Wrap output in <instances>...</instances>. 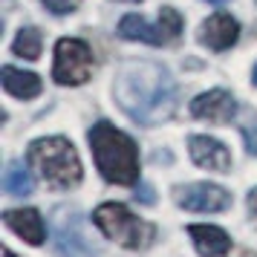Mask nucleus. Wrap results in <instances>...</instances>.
Returning a JSON list of instances; mask_svg holds the SVG:
<instances>
[{
	"instance_id": "nucleus-1",
	"label": "nucleus",
	"mask_w": 257,
	"mask_h": 257,
	"mask_svg": "<svg viewBox=\"0 0 257 257\" xmlns=\"http://www.w3.org/2000/svg\"><path fill=\"white\" fill-rule=\"evenodd\" d=\"M113 95L136 124L156 127L176 113V84L171 72L153 61H127L116 72Z\"/></svg>"
},
{
	"instance_id": "nucleus-2",
	"label": "nucleus",
	"mask_w": 257,
	"mask_h": 257,
	"mask_svg": "<svg viewBox=\"0 0 257 257\" xmlns=\"http://www.w3.org/2000/svg\"><path fill=\"white\" fill-rule=\"evenodd\" d=\"M90 151L98 171L113 185H136L139 182V148L124 130L110 121H98L90 130Z\"/></svg>"
},
{
	"instance_id": "nucleus-3",
	"label": "nucleus",
	"mask_w": 257,
	"mask_h": 257,
	"mask_svg": "<svg viewBox=\"0 0 257 257\" xmlns=\"http://www.w3.org/2000/svg\"><path fill=\"white\" fill-rule=\"evenodd\" d=\"M26 162L38 171V176L47 182V185L67 191L75 188L81 182V159L78 151L72 148L70 139L64 136H47V139H35L26 151Z\"/></svg>"
},
{
	"instance_id": "nucleus-4",
	"label": "nucleus",
	"mask_w": 257,
	"mask_h": 257,
	"mask_svg": "<svg viewBox=\"0 0 257 257\" xmlns=\"http://www.w3.org/2000/svg\"><path fill=\"white\" fill-rule=\"evenodd\" d=\"M93 222L98 225V231L104 234L107 240L124 245V248H148L156 237V228L151 222H145L142 217H136L127 205L121 202H104L93 211Z\"/></svg>"
},
{
	"instance_id": "nucleus-5",
	"label": "nucleus",
	"mask_w": 257,
	"mask_h": 257,
	"mask_svg": "<svg viewBox=\"0 0 257 257\" xmlns=\"http://www.w3.org/2000/svg\"><path fill=\"white\" fill-rule=\"evenodd\" d=\"M93 75V52L78 38H61L55 47V64H52V78L61 87H78L90 81Z\"/></svg>"
},
{
	"instance_id": "nucleus-6",
	"label": "nucleus",
	"mask_w": 257,
	"mask_h": 257,
	"mask_svg": "<svg viewBox=\"0 0 257 257\" xmlns=\"http://www.w3.org/2000/svg\"><path fill=\"white\" fill-rule=\"evenodd\" d=\"M174 199L179 208L199 211V214H217L231 205V194L222 185L214 182H191V185H176Z\"/></svg>"
},
{
	"instance_id": "nucleus-7",
	"label": "nucleus",
	"mask_w": 257,
	"mask_h": 257,
	"mask_svg": "<svg viewBox=\"0 0 257 257\" xmlns=\"http://www.w3.org/2000/svg\"><path fill=\"white\" fill-rule=\"evenodd\" d=\"M191 116L214 124H228L231 118H237V101L228 90H211L191 101Z\"/></svg>"
},
{
	"instance_id": "nucleus-8",
	"label": "nucleus",
	"mask_w": 257,
	"mask_h": 257,
	"mask_svg": "<svg viewBox=\"0 0 257 257\" xmlns=\"http://www.w3.org/2000/svg\"><path fill=\"white\" fill-rule=\"evenodd\" d=\"M188 151H191V159L205 171H214V174H228L231 171V151L214 136H199V133L191 136Z\"/></svg>"
},
{
	"instance_id": "nucleus-9",
	"label": "nucleus",
	"mask_w": 257,
	"mask_h": 257,
	"mask_svg": "<svg viewBox=\"0 0 257 257\" xmlns=\"http://www.w3.org/2000/svg\"><path fill=\"white\" fill-rule=\"evenodd\" d=\"M197 38H199V44H205V47L214 49V52H225V49H231L234 44H237V38H240V24L234 21L231 15L217 12L199 26Z\"/></svg>"
},
{
	"instance_id": "nucleus-10",
	"label": "nucleus",
	"mask_w": 257,
	"mask_h": 257,
	"mask_svg": "<svg viewBox=\"0 0 257 257\" xmlns=\"http://www.w3.org/2000/svg\"><path fill=\"white\" fill-rule=\"evenodd\" d=\"M78 214H67L61 211L58 222H55V245L64 257H95V248L87 243V237L78 228Z\"/></svg>"
},
{
	"instance_id": "nucleus-11",
	"label": "nucleus",
	"mask_w": 257,
	"mask_h": 257,
	"mask_svg": "<svg viewBox=\"0 0 257 257\" xmlns=\"http://www.w3.org/2000/svg\"><path fill=\"white\" fill-rule=\"evenodd\" d=\"M3 222H6L21 240H26L29 245H44V240H47L44 217H41L35 208H12V211H6V214H3Z\"/></svg>"
},
{
	"instance_id": "nucleus-12",
	"label": "nucleus",
	"mask_w": 257,
	"mask_h": 257,
	"mask_svg": "<svg viewBox=\"0 0 257 257\" xmlns=\"http://www.w3.org/2000/svg\"><path fill=\"white\" fill-rule=\"evenodd\" d=\"M188 234L202 257H222L231 251V237L217 225H188Z\"/></svg>"
},
{
	"instance_id": "nucleus-13",
	"label": "nucleus",
	"mask_w": 257,
	"mask_h": 257,
	"mask_svg": "<svg viewBox=\"0 0 257 257\" xmlns=\"http://www.w3.org/2000/svg\"><path fill=\"white\" fill-rule=\"evenodd\" d=\"M0 81H3V90L12 95V98H35L41 93V78L35 72H26V70H15V67H3L0 70Z\"/></svg>"
},
{
	"instance_id": "nucleus-14",
	"label": "nucleus",
	"mask_w": 257,
	"mask_h": 257,
	"mask_svg": "<svg viewBox=\"0 0 257 257\" xmlns=\"http://www.w3.org/2000/svg\"><path fill=\"white\" fill-rule=\"evenodd\" d=\"M118 35L127 41H145V44H168L159 26L148 24L142 15H124L118 24Z\"/></svg>"
},
{
	"instance_id": "nucleus-15",
	"label": "nucleus",
	"mask_w": 257,
	"mask_h": 257,
	"mask_svg": "<svg viewBox=\"0 0 257 257\" xmlns=\"http://www.w3.org/2000/svg\"><path fill=\"white\" fill-rule=\"evenodd\" d=\"M32 174L26 171L21 162H9L6 165V171H3V191L9 194V197H29L32 194Z\"/></svg>"
},
{
	"instance_id": "nucleus-16",
	"label": "nucleus",
	"mask_w": 257,
	"mask_h": 257,
	"mask_svg": "<svg viewBox=\"0 0 257 257\" xmlns=\"http://www.w3.org/2000/svg\"><path fill=\"white\" fill-rule=\"evenodd\" d=\"M41 47H44L41 44V32H38L35 26H24L12 41V52L24 61H35L41 55Z\"/></svg>"
},
{
	"instance_id": "nucleus-17",
	"label": "nucleus",
	"mask_w": 257,
	"mask_h": 257,
	"mask_svg": "<svg viewBox=\"0 0 257 257\" xmlns=\"http://www.w3.org/2000/svg\"><path fill=\"white\" fill-rule=\"evenodd\" d=\"M237 121H240V133L245 139V151L251 156H257V113L254 110H243L237 116Z\"/></svg>"
},
{
	"instance_id": "nucleus-18",
	"label": "nucleus",
	"mask_w": 257,
	"mask_h": 257,
	"mask_svg": "<svg viewBox=\"0 0 257 257\" xmlns=\"http://www.w3.org/2000/svg\"><path fill=\"white\" fill-rule=\"evenodd\" d=\"M159 29H162L165 41H176L182 35V18H179V12L171 9V6L159 9Z\"/></svg>"
},
{
	"instance_id": "nucleus-19",
	"label": "nucleus",
	"mask_w": 257,
	"mask_h": 257,
	"mask_svg": "<svg viewBox=\"0 0 257 257\" xmlns=\"http://www.w3.org/2000/svg\"><path fill=\"white\" fill-rule=\"evenodd\" d=\"M52 15H70L81 6V0H41Z\"/></svg>"
},
{
	"instance_id": "nucleus-20",
	"label": "nucleus",
	"mask_w": 257,
	"mask_h": 257,
	"mask_svg": "<svg viewBox=\"0 0 257 257\" xmlns=\"http://www.w3.org/2000/svg\"><path fill=\"white\" fill-rule=\"evenodd\" d=\"M248 214H251V222L257 225V188L248 191Z\"/></svg>"
},
{
	"instance_id": "nucleus-21",
	"label": "nucleus",
	"mask_w": 257,
	"mask_h": 257,
	"mask_svg": "<svg viewBox=\"0 0 257 257\" xmlns=\"http://www.w3.org/2000/svg\"><path fill=\"white\" fill-rule=\"evenodd\" d=\"M136 199H142V202H148V205H151V202H153L151 185H139V188H136Z\"/></svg>"
},
{
	"instance_id": "nucleus-22",
	"label": "nucleus",
	"mask_w": 257,
	"mask_h": 257,
	"mask_svg": "<svg viewBox=\"0 0 257 257\" xmlns=\"http://www.w3.org/2000/svg\"><path fill=\"white\" fill-rule=\"evenodd\" d=\"M205 3H217L220 6V3H228V0H205Z\"/></svg>"
},
{
	"instance_id": "nucleus-23",
	"label": "nucleus",
	"mask_w": 257,
	"mask_h": 257,
	"mask_svg": "<svg viewBox=\"0 0 257 257\" xmlns=\"http://www.w3.org/2000/svg\"><path fill=\"white\" fill-rule=\"evenodd\" d=\"M3 257H15V254L9 251V248H3Z\"/></svg>"
},
{
	"instance_id": "nucleus-24",
	"label": "nucleus",
	"mask_w": 257,
	"mask_h": 257,
	"mask_svg": "<svg viewBox=\"0 0 257 257\" xmlns=\"http://www.w3.org/2000/svg\"><path fill=\"white\" fill-rule=\"evenodd\" d=\"M251 81H254V84H257V67H254V72H251Z\"/></svg>"
},
{
	"instance_id": "nucleus-25",
	"label": "nucleus",
	"mask_w": 257,
	"mask_h": 257,
	"mask_svg": "<svg viewBox=\"0 0 257 257\" xmlns=\"http://www.w3.org/2000/svg\"><path fill=\"white\" fill-rule=\"evenodd\" d=\"M116 3H139V0H116Z\"/></svg>"
}]
</instances>
